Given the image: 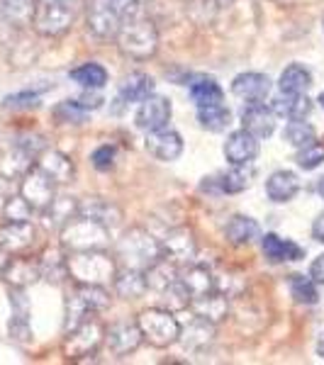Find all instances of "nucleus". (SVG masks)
I'll return each mask as SVG.
<instances>
[{
	"label": "nucleus",
	"mask_w": 324,
	"mask_h": 365,
	"mask_svg": "<svg viewBox=\"0 0 324 365\" xmlns=\"http://www.w3.org/2000/svg\"><path fill=\"white\" fill-rule=\"evenodd\" d=\"M117 49L134 61H146L158 51V29L149 17L137 15L122 22L115 37Z\"/></svg>",
	"instance_id": "nucleus-3"
},
{
	"label": "nucleus",
	"mask_w": 324,
	"mask_h": 365,
	"mask_svg": "<svg viewBox=\"0 0 324 365\" xmlns=\"http://www.w3.org/2000/svg\"><path fill=\"white\" fill-rule=\"evenodd\" d=\"M241 127L256 139H268L275 132V113L263 103H246L241 110Z\"/></svg>",
	"instance_id": "nucleus-18"
},
{
	"label": "nucleus",
	"mask_w": 324,
	"mask_h": 365,
	"mask_svg": "<svg viewBox=\"0 0 324 365\" xmlns=\"http://www.w3.org/2000/svg\"><path fill=\"white\" fill-rule=\"evenodd\" d=\"M0 200H3V192H0Z\"/></svg>",
	"instance_id": "nucleus-56"
},
{
	"label": "nucleus",
	"mask_w": 324,
	"mask_h": 365,
	"mask_svg": "<svg viewBox=\"0 0 324 365\" xmlns=\"http://www.w3.org/2000/svg\"><path fill=\"white\" fill-rule=\"evenodd\" d=\"M308 275L317 282V285H324V253H322V256H317L315 261L310 263Z\"/></svg>",
	"instance_id": "nucleus-48"
},
{
	"label": "nucleus",
	"mask_w": 324,
	"mask_h": 365,
	"mask_svg": "<svg viewBox=\"0 0 324 365\" xmlns=\"http://www.w3.org/2000/svg\"><path fill=\"white\" fill-rule=\"evenodd\" d=\"M69 78L76 81V83L81 88H86V91H100V88L108 83V68L98 61H86V63H81V66L71 68Z\"/></svg>",
	"instance_id": "nucleus-32"
},
{
	"label": "nucleus",
	"mask_w": 324,
	"mask_h": 365,
	"mask_svg": "<svg viewBox=\"0 0 324 365\" xmlns=\"http://www.w3.org/2000/svg\"><path fill=\"white\" fill-rule=\"evenodd\" d=\"M79 15V3H37L32 27L42 37H61L74 25Z\"/></svg>",
	"instance_id": "nucleus-8"
},
{
	"label": "nucleus",
	"mask_w": 324,
	"mask_h": 365,
	"mask_svg": "<svg viewBox=\"0 0 324 365\" xmlns=\"http://www.w3.org/2000/svg\"><path fill=\"white\" fill-rule=\"evenodd\" d=\"M317 192H320V197L324 200V175H322L320 180H317Z\"/></svg>",
	"instance_id": "nucleus-51"
},
{
	"label": "nucleus",
	"mask_w": 324,
	"mask_h": 365,
	"mask_svg": "<svg viewBox=\"0 0 324 365\" xmlns=\"http://www.w3.org/2000/svg\"><path fill=\"white\" fill-rule=\"evenodd\" d=\"M34 237L37 232H34L32 222H5L0 227V251L10 253V256L22 253L34 244Z\"/></svg>",
	"instance_id": "nucleus-19"
},
{
	"label": "nucleus",
	"mask_w": 324,
	"mask_h": 365,
	"mask_svg": "<svg viewBox=\"0 0 324 365\" xmlns=\"http://www.w3.org/2000/svg\"><path fill=\"white\" fill-rule=\"evenodd\" d=\"M171 113H173V108H171V100L151 93L149 98L139 103V110H137L134 122H137V127L141 129V132H156V129L168 127Z\"/></svg>",
	"instance_id": "nucleus-12"
},
{
	"label": "nucleus",
	"mask_w": 324,
	"mask_h": 365,
	"mask_svg": "<svg viewBox=\"0 0 324 365\" xmlns=\"http://www.w3.org/2000/svg\"><path fill=\"white\" fill-rule=\"evenodd\" d=\"M312 239H315L317 244H324V212H320L317 220L312 222Z\"/></svg>",
	"instance_id": "nucleus-49"
},
{
	"label": "nucleus",
	"mask_w": 324,
	"mask_h": 365,
	"mask_svg": "<svg viewBox=\"0 0 324 365\" xmlns=\"http://www.w3.org/2000/svg\"><path fill=\"white\" fill-rule=\"evenodd\" d=\"M212 334H215V324L198 319V317L193 319V324L186 329V331L181 329V339H183L186 349H193V351L205 349V346L212 341Z\"/></svg>",
	"instance_id": "nucleus-38"
},
{
	"label": "nucleus",
	"mask_w": 324,
	"mask_h": 365,
	"mask_svg": "<svg viewBox=\"0 0 324 365\" xmlns=\"http://www.w3.org/2000/svg\"><path fill=\"white\" fill-rule=\"evenodd\" d=\"M261 249L263 256L268 258L270 263H288V261H300L305 256V251L300 249L295 241L290 239H283L278 234L268 232L261 237Z\"/></svg>",
	"instance_id": "nucleus-23"
},
{
	"label": "nucleus",
	"mask_w": 324,
	"mask_h": 365,
	"mask_svg": "<svg viewBox=\"0 0 324 365\" xmlns=\"http://www.w3.org/2000/svg\"><path fill=\"white\" fill-rule=\"evenodd\" d=\"M300 192V178L293 170H275L266 180V195L270 202L285 205Z\"/></svg>",
	"instance_id": "nucleus-24"
},
{
	"label": "nucleus",
	"mask_w": 324,
	"mask_h": 365,
	"mask_svg": "<svg viewBox=\"0 0 324 365\" xmlns=\"http://www.w3.org/2000/svg\"><path fill=\"white\" fill-rule=\"evenodd\" d=\"M317 356L324 361V331L320 334V341H317Z\"/></svg>",
	"instance_id": "nucleus-50"
},
{
	"label": "nucleus",
	"mask_w": 324,
	"mask_h": 365,
	"mask_svg": "<svg viewBox=\"0 0 324 365\" xmlns=\"http://www.w3.org/2000/svg\"><path fill=\"white\" fill-rule=\"evenodd\" d=\"M258 156V139L244 127L232 132L225 141V158L229 166H249Z\"/></svg>",
	"instance_id": "nucleus-15"
},
{
	"label": "nucleus",
	"mask_w": 324,
	"mask_h": 365,
	"mask_svg": "<svg viewBox=\"0 0 324 365\" xmlns=\"http://www.w3.org/2000/svg\"><path fill=\"white\" fill-rule=\"evenodd\" d=\"M39 273L44 280L49 282H61L64 278H69L66 273V256H61L59 251H49L39 258Z\"/></svg>",
	"instance_id": "nucleus-42"
},
{
	"label": "nucleus",
	"mask_w": 324,
	"mask_h": 365,
	"mask_svg": "<svg viewBox=\"0 0 324 365\" xmlns=\"http://www.w3.org/2000/svg\"><path fill=\"white\" fill-rule=\"evenodd\" d=\"M312 86V71L303 63H290V66L283 68L278 88L280 93H308Z\"/></svg>",
	"instance_id": "nucleus-34"
},
{
	"label": "nucleus",
	"mask_w": 324,
	"mask_h": 365,
	"mask_svg": "<svg viewBox=\"0 0 324 365\" xmlns=\"http://www.w3.org/2000/svg\"><path fill=\"white\" fill-rule=\"evenodd\" d=\"M158 244H161V256L173 261L176 266H188L198 256V241L191 227H173Z\"/></svg>",
	"instance_id": "nucleus-11"
},
{
	"label": "nucleus",
	"mask_w": 324,
	"mask_h": 365,
	"mask_svg": "<svg viewBox=\"0 0 324 365\" xmlns=\"http://www.w3.org/2000/svg\"><path fill=\"white\" fill-rule=\"evenodd\" d=\"M295 163L303 170H315L320 168L324 163V144L320 141H312V144L303 146V149H298L295 154Z\"/></svg>",
	"instance_id": "nucleus-45"
},
{
	"label": "nucleus",
	"mask_w": 324,
	"mask_h": 365,
	"mask_svg": "<svg viewBox=\"0 0 324 365\" xmlns=\"http://www.w3.org/2000/svg\"><path fill=\"white\" fill-rule=\"evenodd\" d=\"M110 244V229L88 220V217H74L61 229V246L66 253L76 251H103Z\"/></svg>",
	"instance_id": "nucleus-5"
},
{
	"label": "nucleus",
	"mask_w": 324,
	"mask_h": 365,
	"mask_svg": "<svg viewBox=\"0 0 324 365\" xmlns=\"http://www.w3.org/2000/svg\"><path fill=\"white\" fill-rule=\"evenodd\" d=\"M141 329L137 322H115L110 329H105V346L117 358H125L141 346Z\"/></svg>",
	"instance_id": "nucleus-13"
},
{
	"label": "nucleus",
	"mask_w": 324,
	"mask_h": 365,
	"mask_svg": "<svg viewBox=\"0 0 324 365\" xmlns=\"http://www.w3.org/2000/svg\"><path fill=\"white\" fill-rule=\"evenodd\" d=\"M66 273L76 285H110L117 273V261L105 249L66 253Z\"/></svg>",
	"instance_id": "nucleus-2"
},
{
	"label": "nucleus",
	"mask_w": 324,
	"mask_h": 365,
	"mask_svg": "<svg viewBox=\"0 0 324 365\" xmlns=\"http://www.w3.org/2000/svg\"><path fill=\"white\" fill-rule=\"evenodd\" d=\"M44 149V139L32 132L10 134V137L0 139V178L20 180L37 163Z\"/></svg>",
	"instance_id": "nucleus-1"
},
{
	"label": "nucleus",
	"mask_w": 324,
	"mask_h": 365,
	"mask_svg": "<svg viewBox=\"0 0 324 365\" xmlns=\"http://www.w3.org/2000/svg\"><path fill=\"white\" fill-rule=\"evenodd\" d=\"M20 195L27 200L29 207L44 212L51 205V200L56 197V182L44 173L42 168L34 163L32 168L27 170L25 175L20 178Z\"/></svg>",
	"instance_id": "nucleus-10"
},
{
	"label": "nucleus",
	"mask_w": 324,
	"mask_h": 365,
	"mask_svg": "<svg viewBox=\"0 0 324 365\" xmlns=\"http://www.w3.org/2000/svg\"><path fill=\"white\" fill-rule=\"evenodd\" d=\"M317 103L322 105V110H324V93H320V98H317Z\"/></svg>",
	"instance_id": "nucleus-54"
},
{
	"label": "nucleus",
	"mask_w": 324,
	"mask_h": 365,
	"mask_svg": "<svg viewBox=\"0 0 324 365\" xmlns=\"http://www.w3.org/2000/svg\"><path fill=\"white\" fill-rule=\"evenodd\" d=\"M76 292H79L93 314L110 307V292L105 290V285H76Z\"/></svg>",
	"instance_id": "nucleus-43"
},
{
	"label": "nucleus",
	"mask_w": 324,
	"mask_h": 365,
	"mask_svg": "<svg viewBox=\"0 0 324 365\" xmlns=\"http://www.w3.org/2000/svg\"><path fill=\"white\" fill-rule=\"evenodd\" d=\"M91 117V110L76 100H61V103L54 108V120L59 125H86V120Z\"/></svg>",
	"instance_id": "nucleus-40"
},
{
	"label": "nucleus",
	"mask_w": 324,
	"mask_h": 365,
	"mask_svg": "<svg viewBox=\"0 0 324 365\" xmlns=\"http://www.w3.org/2000/svg\"><path fill=\"white\" fill-rule=\"evenodd\" d=\"M322 27H324V17H322Z\"/></svg>",
	"instance_id": "nucleus-55"
},
{
	"label": "nucleus",
	"mask_w": 324,
	"mask_h": 365,
	"mask_svg": "<svg viewBox=\"0 0 324 365\" xmlns=\"http://www.w3.org/2000/svg\"><path fill=\"white\" fill-rule=\"evenodd\" d=\"M105 344V327L96 317H88L83 324L66 331L64 339V356L69 361H86L88 356H96L100 346Z\"/></svg>",
	"instance_id": "nucleus-7"
},
{
	"label": "nucleus",
	"mask_w": 324,
	"mask_h": 365,
	"mask_svg": "<svg viewBox=\"0 0 324 365\" xmlns=\"http://www.w3.org/2000/svg\"><path fill=\"white\" fill-rule=\"evenodd\" d=\"M232 93L244 103H263L270 93V78L258 71H244L232 81Z\"/></svg>",
	"instance_id": "nucleus-17"
},
{
	"label": "nucleus",
	"mask_w": 324,
	"mask_h": 365,
	"mask_svg": "<svg viewBox=\"0 0 324 365\" xmlns=\"http://www.w3.org/2000/svg\"><path fill=\"white\" fill-rule=\"evenodd\" d=\"M139 329L144 341H149L154 349H168L176 341H181V324L171 309L151 307L139 314Z\"/></svg>",
	"instance_id": "nucleus-6"
},
{
	"label": "nucleus",
	"mask_w": 324,
	"mask_h": 365,
	"mask_svg": "<svg viewBox=\"0 0 324 365\" xmlns=\"http://www.w3.org/2000/svg\"><path fill=\"white\" fill-rule=\"evenodd\" d=\"M122 15L120 10L115 8L113 0H88L86 8V25L88 32L93 34L100 42H110V39L117 37L122 27Z\"/></svg>",
	"instance_id": "nucleus-9"
},
{
	"label": "nucleus",
	"mask_w": 324,
	"mask_h": 365,
	"mask_svg": "<svg viewBox=\"0 0 324 365\" xmlns=\"http://www.w3.org/2000/svg\"><path fill=\"white\" fill-rule=\"evenodd\" d=\"M32 207L22 195H13L3 202V217L5 222H29L32 220Z\"/></svg>",
	"instance_id": "nucleus-44"
},
{
	"label": "nucleus",
	"mask_w": 324,
	"mask_h": 365,
	"mask_svg": "<svg viewBox=\"0 0 324 365\" xmlns=\"http://www.w3.org/2000/svg\"><path fill=\"white\" fill-rule=\"evenodd\" d=\"M251 178H254V170L251 168L246 170V166H232V170L222 173L220 178H212V182H215L220 192H229V195H234V192L246 190V187L251 185Z\"/></svg>",
	"instance_id": "nucleus-36"
},
{
	"label": "nucleus",
	"mask_w": 324,
	"mask_h": 365,
	"mask_svg": "<svg viewBox=\"0 0 324 365\" xmlns=\"http://www.w3.org/2000/svg\"><path fill=\"white\" fill-rule=\"evenodd\" d=\"M225 237L229 244H234V246H249L261 237V227H258V222L254 217L234 215L225 225Z\"/></svg>",
	"instance_id": "nucleus-27"
},
{
	"label": "nucleus",
	"mask_w": 324,
	"mask_h": 365,
	"mask_svg": "<svg viewBox=\"0 0 324 365\" xmlns=\"http://www.w3.org/2000/svg\"><path fill=\"white\" fill-rule=\"evenodd\" d=\"M288 287H290V295L298 304H317L320 302V292H317V282L310 275H290L288 278Z\"/></svg>",
	"instance_id": "nucleus-39"
},
{
	"label": "nucleus",
	"mask_w": 324,
	"mask_h": 365,
	"mask_svg": "<svg viewBox=\"0 0 324 365\" xmlns=\"http://www.w3.org/2000/svg\"><path fill=\"white\" fill-rule=\"evenodd\" d=\"M178 280L183 282L191 299L215 290V275L205 266H186L183 270H178Z\"/></svg>",
	"instance_id": "nucleus-30"
},
{
	"label": "nucleus",
	"mask_w": 324,
	"mask_h": 365,
	"mask_svg": "<svg viewBox=\"0 0 324 365\" xmlns=\"http://www.w3.org/2000/svg\"><path fill=\"white\" fill-rule=\"evenodd\" d=\"M154 78L144 71H134V73L125 76V81L120 83V96L117 100L122 103H141L154 93Z\"/></svg>",
	"instance_id": "nucleus-29"
},
{
	"label": "nucleus",
	"mask_w": 324,
	"mask_h": 365,
	"mask_svg": "<svg viewBox=\"0 0 324 365\" xmlns=\"http://www.w3.org/2000/svg\"><path fill=\"white\" fill-rule=\"evenodd\" d=\"M188 93H191V100L198 105V108L217 105L225 100V91H222L220 83L212 78H198L196 83H188Z\"/></svg>",
	"instance_id": "nucleus-35"
},
{
	"label": "nucleus",
	"mask_w": 324,
	"mask_h": 365,
	"mask_svg": "<svg viewBox=\"0 0 324 365\" xmlns=\"http://www.w3.org/2000/svg\"><path fill=\"white\" fill-rule=\"evenodd\" d=\"M198 122L208 132H225L232 125V113L222 103L205 105V108H198Z\"/></svg>",
	"instance_id": "nucleus-37"
},
{
	"label": "nucleus",
	"mask_w": 324,
	"mask_h": 365,
	"mask_svg": "<svg viewBox=\"0 0 324 365\" xmlns=\"http://www.w3.org/2000/svg\"><path fill=\"white\" fill-rule=\"evenodd\" d=\"M117 258L122 261L125 268H137V270H146L154 261L161 258V244L151 237L146 229L134 227L117 241Z\"/></svg>",
	"instance_id": "nucleus-4"
},
{
	"label": "nucleus",
	"mask_w": 324,
	"mask_h": 365,
	"mask_svg": "<svg viewBox=\"0 0 324 365\" xmlns=\"http://www.w3.org/2000/svg\"><path fill=\"white\" fill-rule=\"evenodd\" d=\"M283 139L290 146H295V149H303V146L317 141V132H315V127L305 120H288L285 129H283Z\"/></svg>",
	"instance_id": "nucleus-41"
},
{
	"label": "nucleus",
	"mask_w": 324,
	"mask_h": 365,
	"mask_svg": "<svg viewBox=\"0 0 324 365\" xmlns=\"http://www.w3.org/2000/svg\"><path fill=\"white\" fill-rule=\"evenodd\" d=\"M0 278L8 282L10 287L25 290V287H29L32 282H37L42 278V273H39V258H27V256H20V253H13V258L5 261Z\"/></svg>",
	"instance_id": "nucleus-14"
},
{
	"label": "nucleus",
	"mask_w": 324,
	"mask_h": 365,
	"mask_svg": "<svg viewBox=\"0 0 324 365\" xmlns=\"http://www.w3.org/2000/svg\"><path fill=\"white\" fill-rule=\"evenodd\" d=\"M37 3H79V0H37Z\"/></svg>",
	"instance_id": "nucleus-52"
},
{
	"label": "nucleus",
	"mask_w": 324,
	"mask_h": 365,
	"mask_svg": "<svg viewBox=\"0 0 324 365\" xmlns=\"http://www.w3.org/2000/svg\"><path fill=\"white\" fill-rule=\"evenodd\" d=\"M215 5H227V3H232V0H212Z\"/></svg>",
	"instance_id": "nucleus-53"
},
{
	"label": "nucleus",
	"mask_w": 324,
	"mask_h": 365,
	"mask_svg": "<svg viewBox=\"0 0 324 365\" xmlns=\"http://www.w3.org/2000/svg\"><path fill=\"white\" fill-rule=\"evenodd\" d=\"M146 151L158 161H176L183 154V139L176 129H156V132H146Z\"/></svg>",
	"instance_id": "nucleus-16"
},
{
	"label": "nucleus",
	"mask_w": 324,
	"mask_h": 365,
	"mask_svg": "<svg viewBox=\"0 0 324 365\" xmlns=\"http://www.w3.org/2000/svg\"><path fill=\"white\" fill-rule=\"evenodd\" d=\"M270 110L285 120H305L312 113V100L305 93H280Z\"/></svg>",
	"instance_id": "nucleus-28"
},
{
	"label": "nucleus",
	"mask_w": 324,
	"mask_h": 365,
	"mask_svg": "<svg viewBox=\"0 0 324 365\" xmlns=\"http://www.w3.org/2000/svg\"><path fill=\"white\" fill-rule=\"evenodd\" d=\"M39 96H42V91H22V93H15V96H8L3 100V105L10 110L32 108V105L39 103Z\"/></svg>",
	"instance_id": "nucleus-46"
},
{
	"label": "nucleus",
	"mask_w": 324,
	"mask_h": 365,
	"mask_svg": "<svg viewBox=\"0 0 324 365\" xmlns=\"http://www.w3.org/2000/svg\"><path fill=\"white\" fill-rule=\"evenodd\" d=\"M79 215L88 217V220L98 222V225H103L108 229L117 227L122 220L120 207L113 202H108V200H103V197H88V200H83V202H79Z\"/></svg>",
	"instance_id": "nucleus-25"
},
{
	"label": "nucleus",
	"mask_w": 324,
	"mask_h": 365,
	"mask_svg": "<svg viewBox=\"0 0 324 365\" xmlns=\"http://www.w3.org/2000/svg\"><path fill=\"white\" fill-rule=\"evenodd\" d=\"M34 13H37V0H0V22L10 29L29 27Z\"/></svg>",
	"instance_id": "nucleus-22"
},
{
	"label": "nucleus",
	"mask_w": 324,
	"mask_h": 365,
	"mask_svg": "<svg viewBox=\"0 0 324 365\" xmlns=\"http://www.w3.org/2000/svg\"><path fill=\"white\" fill-rule=\"evenodd\" d=\"M113 287H115L117 297H122V299H139L146 290H149V287H146L144 270L125 268V266L117 268Z\"/></svg>",
	"instance_id": "nucleus-26"
},
{
	"label": "nucleus",
	"mask_w": 324,
	"mask_h": 365,
	"mask_svg": "<svg viewBox=\"0 0 324 365\" xmlns=\"http://www.w3.org/2000/svg\"><path fill=\"white\" fill-rule=\"evenodd\" d=\"M115 158H117L115 146L105 144V146H98V149L93 151L91 161H93V166H96L98 170H110L115 166Z\"/></svg>",
	"instance_id": "nucleus-47"
},
{
	"label": "nucleus",
	"mask_w": 324,
	"mask_h": 365,
	"mask_svg": "<svg viewBox=\"0 0 324 365\" xmlns=\"http://www.w3.org/2000/svg\"><path fill=\"white\" fill-rule=\"evenodd\" d=\"M46 225L51 229H64L74 217H79V200L76 197H54L51 205L44 210Z\"/></svg>",
	"instance_id": "nucleus-33"
},
{
	"label": "nucleus",
	"mask_w": 324,
	"mask_h": 365,
	"mask_svg": "<svg viewBox=\"0 0 324 365\" xmlns=\"http://www.w3.org/2000/svg\"><path fill=\"white\" fill-rule=\"evenodd\" d=\"M188 307H191V312L198 317V319H205V322H210V324L225 322L227 314H229L227 295H222L220 290H212V292H208V295L193 297Z\"/></svg>",
	"instance_id": "nucleus-20"
},
{
	"label": "nucleus",
	"mask_w": 324,
	"mask_h": 365,
	"mask_svg": "<svg viewBox=\"0 0 324 365\" xmlns=\"http://www.w3.org/2000/svg\"><path fill=\"white\" fill-rule=\"evenodd\" d=\"M37 166L42 168L44 173L56 182V185H69L76 175L74 161L56 149H44L37 158Z\"/></svg>",
	"instance_id": "nucleus-21"
},
{
	"label": "nucleus",
	"mask_w": 324,
	"mask_h": 365,
	"mask_svg": "<svg viewBox=\"0 0 324 365\" xmlns=\"http://www.w3.org/2000/svg\"><path fill=\"white\" fill-rule=\"evenodd\" d=\"M144 278H146V287H149V290L163 292L168 285H173V282L178 280V266L161 256L158 261H154L144 270Z\"/></svg>",
	"instance_id": "nucleus-31"
}]
</instances>
